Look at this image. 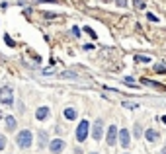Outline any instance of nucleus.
Here are the masks:
<instances>
[{
	"label": "nucleus",
	"mask_w": 166,
	"mask_h": 154,
	"mask_svg": "<svg viewBox=\"0 0 166 154\" xmlns=\"http://www.w3.org/2000/svg\"><path fill=\"white\" fill-rule=\"evenodd\" d=\"M16 142L20 148H30V146L33 144V135H31V131L30 129H21L18 137H16Z\"/></svg>",
	"instance_id": "1"
},
{
	"label": "nucleus",
	"mask_w": 166,
	"mask_h": 154,
	"mask_svg": "<svg viewBox=\"0 0 166 154\" xmlns=\"http://www.w3.org/2000/svg\"><path fill=\"white\" fill-rule=\"evenodd\" d=\"M88 131H90V123L86 121V119H82L80 125L76 127V141H78V142H84L86 137H88Z\"/></svg>",
	"instance_id": "2"
},
{
	"label": "nucleus",
	"mask_w": 166,
	"mask_h": 154,
	"mask_svg": "<svg viewBox=\"0 0 166 154\" xmlns=\"http://www.w3.org/2000/svg\"><path fill=\"white\" fill-rule=\"evenodd\" d=\"M0 101L6 104V105H10L12 101H14V94H12V88H10V86L0 88Z\"/></svg>",
	"instance_id": "3"
},
{
	"label": "nucleus",
	"mask_w": 166,
	"mask_h": 154,
	"mask_svg": "<svg viewBox=\"0 0 166 154\" xmlns=\"http://www.w3.org/2000/svg\"><path fill=\"white\" fill-rule=\"evenodd\" d=\"M102 133H104V121L96 119V123H94V127H92V138L94 141H100V138H102Z\"/></svg>",
	"instance_id": "4"
},
{
	"label": "nucleus",
	"mask_w": 166,
	"mask_h": 154,
	"mask_svg": "<svg viewBox=\"0 0 166 154\" xmlns=\"http://www.w3.org/2000/svg\"><path fill=\"white\" fill-rule=\"evenodd\" d=\"M129 141H131V135H129V131H127V129H121L119 133H117V142H119V146L127 148V146H129Z\"/></svg>",
	"instance_id": "5"
},
{
	"label": "nucleus",
	"mask_w": 166,
	"mask_h": 154,
	"mask_svg": "<svg viewBox=\"0 0 166 154\" xmlns=\"http://www.w3.org/2000/svg\"><path fill=\"white\" fill-rule=\"evenodd\" d=\"M63 148H64V141H63V138H55V141L49 142V150H51L53 154H61Z\"/></svg>",
	"instance_id": "6"
},
{
	"label": "nucleus",
	"mask_w": 166,
	"mask_h": 154,
	"mask_svg": "<svg viewBox=\"0 0 166 154\" xmlns=\"http://www.w3.org/2000/svg\"><path fill=\"white\" fill-rule=\"evenodd\" d=\"M117 133H119V131H117V127H115V125H111L110 129H107L106 141H107V144H110V146H113L115 142H117Z\"/></svg>",
	"instance_id": "7"
},
{
	"label": "nucleus",
	"mask_w": 166,
	"mask_h": 154,
	"mask_svg": "<svg viewBox=\"0 0 166 154\" xmlns=\"http://www.w3.org/2000/svg\"><path fill=\"white\" fill-rule=\"evenodd\" d=\"M145 137H147V141H149V142H156L158 138H160V135H158V133H156L154 129H147Z\"/></svg>",
	"instance_id": "8"
},
{
	"label": "nucleus",
	"mask_w": 166,
	"mask_h": 154,
	"mask_svg": "<svg viewBox=\"0 0 166 154\" xmlns=\"http://www.w3.org/2000/svg\"><path fill=\"white\" fill-rule=\"evenodd\" d=\"M49 113H51V111H49V107H39L37 111H35V117H37L39 121H43V119H47V117H49Z\"/></svg>",
	"instance_id": "9"
},
{
	"label": "nucleus",
	"mask_w": 166,
	"mask_h": 154,
	"mask_svg": "<svg viewBox=\"0 0 166 154\" xmlns=\"http://www.w3.org/2000/svg\"><path fill=\"white\" fill-rule=\"evenodd\" d=\"M16 125H18V123H16V119H14L12 115L6 117V129H8V131H16Z\"/></svg>",
	"instance_id": "10"
},
{
	"label": "nucleus",
	"mask_w": 166,
	"mask_h": 154,
	"mask_svg": "<svg viewBox=\"0 0 166 154\" xmlns=\"http://www.w3.org/2000/svg\"><path fill=\"white\" fill-rule=\"evenodd\" d=\"M63 113H64V117H67V119H70V121L76 119V109H74V107H67Z\"/></svg>",
	"instance_id": "11"
},
{
	"label": "nucleus",
	"mask_w": 166,
	"mask_h": 154,
	"mask_svg": "<svg viewBox=\"0 0 166 154\" xmlns=\"http://www.w3.org/2000/svg\"><path fill=\"white\" fill-rule=\"evenodd\" d=\"M133 6L137 10H145L147 8V2H145V0H133Z\"/></svg>",
	"instance_id": "12"
},
{
	"label": "nucleus",
	"mask_w": 166,
	"mask_h": 154,
	"mask_svg": "<svg viewBox=\"0 0 166 154\" xmlns=\"http://www.w3.org/2000/svg\"><path fill=\"white\" fill-rule=\"evenodd\" d=\"M61 76H63V78H76L78 74H76V72H70V70H67V72H61Z\"/></svg>",
	"instance_id": "13"
},
{
	"label": "nucleus",
	"mask_w": 166,
	"mask_h": 154,
	"mask_svg": "<svg viewBox=\"0 0 166 154\" xmlns=\"http://www.w3.org/2000/svg\"><path fill=\"white\" fill-rule=\"evenodd\" d=\"M123 82H125V84H129V86H133V88H137V82H135V80H133L131 76H125Z\"/></svg>",
	"instance_id": "14"
},
{
	"label": "nucleus",
	"mask_w": 166,
	"mask_h": 154,
	"mask_svg": "<svg viewBox=\"0 0 166 154\" xmlns=\"http://www.w3.org/2000/svg\"><path fill=\"white\" fill-rule=\"evenodd\" d=\"M135 61H137V63H149L150 58H149V57H143V55H137V57H135Z\"/></svg>",
	"instance_id": "15"
},
{
	"label": "nucleus",
	"mask_w": 166,
	"mask_h": 154,
	"mask_svg": "<svg viewBox=\"0 0 166 154\" xmlns=\"http://www.w3.org/2000/svg\"><path fill=\"white\" fill-rule=\"evenodd\" d=\"M84 31H86V33H90V37H94V39H96V31H94L92 27H88V26H86V27H84Z\"/></svg>",
	"instance_id": "16"
},
{
	"label": "nucleus",
	"mask_w": 166,
	"mask_h": 154,
	"mask_svg": "<svg viewBox=\"0 0 166 154\" xmlns=\"http://www.w3.org/2000/svg\"><path fill=\"white\" fill-rule=\"evenodd\" d=\"M2 148H6V137L0 135V150H2Z\"/></svg>",
	"instance_id": "17"
},
{
	"label": "nucleus",
	"mask_w": 166,
	"mask_h": 154,
	"mask_svg": "<svg viewBox=\"0 0 166 154\" xmlns=\"http://www.w3.org/2000/svg\"><path fill=\"white\" fill-rule=\"evenodd\" d=\"M115 4L121 6V8H125V6H127V0H115Z\"/></svg>",
	"instance_id": "18"
},
{
	"label": "nucleus",
	"mask_w": 166,
	"mask_h": 154,
	"mask_svg": "<svg viewBox=\"0 0 166 154\" xmlns=\"http://www.w3.org/2000/svg\"><path fill=\"white\" fill-rule=\"evenodd\" d=\"M147 20H150V21H158V18L154 16V14H150V12L147 14Z\"/></svg>",
	"instance_id": "19"
},
{
	"label": "nucleus",
	"mask_w": 166,
	"mask_h": 154,
	"mask_svg": "<svg viewBox=\"0 0 166 154\" xmlns=\"http://www.w3.org/2000/svg\"><path fill=\"white\" fill-rule=\"evenodd\" d=\"M39 138H41V146H45V133H43V131L39 133Z\"/></svg>",
	"instance_id": "20"
},
{
	"label": "nucleus",
	"mask_w": 166,
	"mask_h": 154,
	"mask_svg": "<svg viewBox=\"0 0 166 154\" xmlns=\"http://www.w3.org/2000/svg\"><path fill=\"white\" fill-rule=\"evenodd\" d=\"M73 33H74V35H76V37H80V29H78V27H76V26H74V27H73Z\"/></svg>",
	"instance_id": "21"
},
{
	"label": "nucleus",
	"mask_w": 166,
	"mask_h": 154,
	"mask_svg": "<svg viewBox=\"0 0 166 154\" xmlns=\"http://www.w3.org/2000/svg\"><path fill=\"white\" fill-rule=\"evenodd\" d=\"M135 137H141V127H139V125L135 127Z\"/></svg>",
	"instance_id": "22"
},
{
	"label": "nucleus",
	"mask_w": 166,
	"mask_h": 154,
	"mask_svg": "<svg viewBox=\"0 0 166 154\" xmlns=\"http://www.w3.org/2000/svg\"><path fill=\"white\" fill-rule=\"evenodd\" d=\"M4 39H6V43H8V45H10V47H14V41H12V39L8 37V35H6V37H4Z\"/></svg>",
	"instance_id": "23"
},
{
	"label": "nucleus",
	"mask_w": 166,
	"mask_h": 154,
	"mask_svg": "<svg viewBox=\"0 0 166 154\" xmlns=\"http://www.w3.org/2000/svg\"><path fill=\"white\" fill-rule=\"evenodd\" d=\"M39 2H49V4H55V0H39Z\"/></svg>",
	"instance_id": "24"
},
{
	"label": "nucleus",
	"mask_w": 166,
	"mask_h": 154,
	"mask_svg": "<svg viewBox=\"0 0 166 154\" xmlns=\"http://www.w3.org/2000/svg\"><path fill=\"white\" fill-rule=\"evenodd\" d=\"M162 123H164V125H166V115H164V117H162Z\"/></svg>",
	"instance_id": "25"
},
{
	"label": "nucleus",
	"mask_w": 166,
	"mask_h": 154,
	"mask_svg": "<svg viewBox=\"0 0 166 154\" xmlns=\"http://www.w3.org/2000/svg\"><path fill=\"white\" fill-rule=\"evenodd\" d=\"M90 154H96V152H90Z\"/></svg>",
	"instance_id": "26"
}]
</instances>
